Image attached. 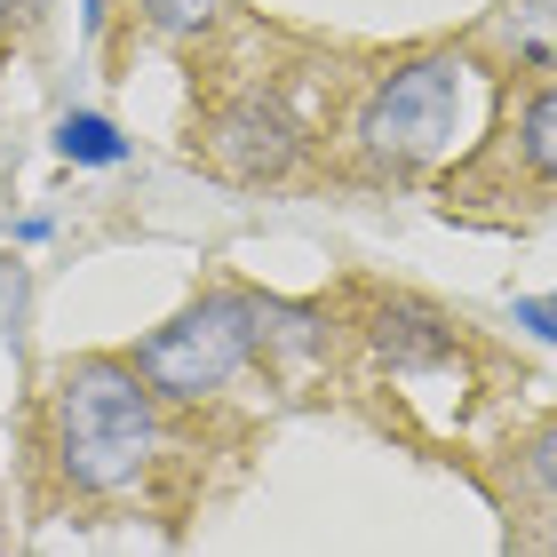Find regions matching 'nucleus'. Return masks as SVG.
<instances>
[{
  "label": "nucleus",
  "instance_id": "f257e3e1",
  "mask_svg": "<svg viewBox=\"0 0 557 557\" xmlns=\"http://www.w3.org/2000/svg\"><path fill=\"white\" fill-rule=\"evenodd\" d=\"M160 454L151 383L120 359H81L57 383V470L72 494H128Z\"/></svg>",
  "mask_w": 557,
  "mask_h": 557
},
{
  "label": "nucleus",
  "instance_id": "f03ea898",
  "mask_svg": "<svg viewBox=\"0 0 557 557\" xmlns=\"http://www.w3.org/2000/svg\"><path fill=\"white\" fill-rule=\"evenodd\" d=\"M462 57H414L383 72L367 88L359 120H350V151L367 168H391V175H414L430 160H446L454 136H462Z\"/></svg>",
  "mask_w": 557,
  "mask_h": 557
},
{
  "label": "nucleus",
  "instance_id": "7ed1b4c3",
  "mask_svg": "<svg viewBox=\"0 0 557 557\" xmlns=\"http://www.w3.org/2000/svg\"><path fill=\"white\" fill-rule=\"evenodd\" d=\"M256 343H263V302L199 295L191 311H175L168 326H151L136 343V374L151 383V398H215Z\"/></svg>",
  "mask_w": 557,
  "mask_h": 557
},
{
  "label": "nucleus",
  "instance_id": "20e7f679",
  "mask_svg": "<svg viewBox=\"0 0 557 557\" xmlns=\"http://www.w3.org/2000/svg\"><path fill=\"white\" fill-rule=\"evenodd\" d=\"M199 151H208V168L239 175V184H263V175L295 168L302 128L278 112V96H239V104H223L208 128H199Z\"/></svg>",
  "mask_w": 557,
  "mask_h": 557
},
{
  "label": "nucleus",
  "instance_id": "39448f33",
  "mask_svg": "<svg viewBox=\"0 0 557 557\" xmlns=\"http://www.w3.org/2000/svg\"><path fill=\"white\" fill-rule=\"evenodd\" d=\"M518 160L542 175V184H557V88H534L518 104Z\"/></svg>",
  "mask_w": 557,
  "mask_h": 557
},
{
  "label": "nucleus",
  "instance_id": "423d86ee",
  "mask_svg": "<svg viewBox=\"0 0 557 557\" xmlns=\"http://www.w3.org/2000/svg\"><path fill=\"white\" fill-rule=\"evenodd\" d=\"M57 151H64V160H81V168H112V160H128V136H120L104 112H64Z\"/></svg>",
  "mask_w": 557,
  "mask_h": 557
},
{
  "label": "nucleus",
  "instance_id": "0eeeda50",
  "mask_svg": "<svg viewBox=\"0 0 557 557\" xmlns=\"http://www.w3.org/2000/svg\"><path fill=\"white\" fill-rule=\"evenodd\" d=\"M374 343H383V359L398 367H438L446 359V335H438V319H422V311H398L374 326Z\"/></svg>",
  "mask_w": 557,
  "mask_h": 557
},
{
  "label": "nucleus",
  "instance_id": "6e6552de",
  "mask_svg": "<svg viewBox=\"0 0 557 557\" xmlns=\"http://www.w3.org/2000/svg\"><path fill=\"white\" fill-rule=\"evenodd\" d=\"M136 9L160 24V33H199V24H208L223 0H136Z\"/></svg>",
  "mask_w": 557,
  "mask_h": 557
},
{
  "label": "nucleus",
  "instance_id": "1a4fd4ad",
  "mask_svg": "<svg viewBox=\"0 0 557 557\" xmlns=\"http://www.w3.org/2000/svg\"><path fill=\"white\" fill-rule=\"evenodd\" d=\"M24 335V263L0 256V343Z\"/></svg>",
  "mask_w": 557,
  "mask_h": 557
},
{
  "label": "nucleus",
  "instance_id": "9d476101",
  "mask_svg": "<svg viewBox=\"0 0 557 557\" xmlns=\"http://www.w3.org/2000/svg\"><path fill=\"white\" fill-rule=\"evenodd\" d=\"M518 326L542 335V343H557V295H518Z\"/></svg>",
  "mask_w": 557,
  "mask_h": 557
},
{
  "label": "nucleus",
  "instance_id": "9b49d317",
  "mask_svg": "<svg viewBox=\"0 0 557 557\" xmlns=\"http://www.w3.org/2000/svg\"><path fill=\"white\" fill-rule=\"evenodd\" d=\"M534 478H542V486L557 494V422H549L542 438H534Z\"/></svg>",
  "mask_w": 557,
  "mask_h": 557
},
{
  "label": "nucleus",
  "instance_id": "f8f14e48",
  "mask_svg": "<svg viewBox=\"0 0 557 557\" xmlns=\"http://www.w3.org/2000/svg\"><path fill=\"white\" fill-rule=\"evenodd\" d=\"M33 9H40V0H0V24H24Z\"/></svg>",
  "mask_w": 557,
  "mask_h": 557
}]
</instances>
